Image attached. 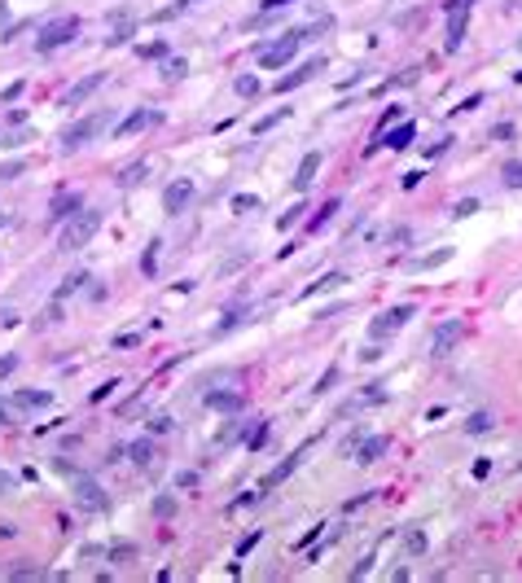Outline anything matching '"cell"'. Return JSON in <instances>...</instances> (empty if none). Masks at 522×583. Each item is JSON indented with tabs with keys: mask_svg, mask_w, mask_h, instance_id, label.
Listing matches in <instances>:
<instances>
[{
	"mask_svg": "<svg viewBox=\"0 0 522 583\" xmlns=\"http://www.w3.org/2000/svg\"><path fill=\"white\" fill-rule=\"evenodd\" d=\"M255 206H259L255 193H237V198H233V211H255Z\"/></svg>",
	"mask_w": 522,
	"mask_h": 583,
	"instance_id": "obj_41",
	"label": "cell"
},
{
	"mask_svg": "<svg viewBox=\"0 0 522 583\" xmlns=\"http://www.w3.org/2000/svg\"><path fill=\"white\" fill-rule=\"evenodd\" d=\"M342 281H347V277H342V272H329V277H325V281H316V285H307V290H303V299H316V294H320V290H334V285H342Z\"/></svg>",
	"mask_w": 522,
	"mask_h": 583,
	"instance_id": "obj_30",
	"label": "cell"
},
{
	"mask_svg": "<svg viewBox=\"0 0 522 583\" xmlns=\"http://www.w3.org/2000/svg\"><path fill=\"white\" fill-rule=\"evenodd\" d=\"M136 180H145V162H132V167H123V176H118V189H132Z\"/></svg>",
	"mask_w": 522,
	"mask_h": 583,
	"instance_id": "obj_32",
	"label": "cell"
},
{
	"mask_svg": "<svg viewBox=\"0 0 522 583\" xmlns=\"http://www.w3.org/2000/svg\"><path fill=\"white\" fill-rule=\"evenodd\" d=\"M320 167H325V153H303V162H299V171H294V189L299 193H307V189L316 184V176H320Z\"/></svg>",
	"mask_w": 522,
	"mask_h": 583,
	"instance_id": "obj_13",
	"label": "cell"
},
{
	"mask_svg": "<svg viewBox=\"0 0 522 583\" xmlns=\"http://www.w3.org/2000/svg\"><path fill=\"white\" fill-rule=\"evenodd\" d=\"M390 452V438L386 434H369V438H360V443L351 447V456H355V465H373V460H382Z\"/></svg>",
	"mask_w": 522,
	"mask_h": 583,
	"instance_id": "obj_10",
	"label": "cell"
},
{
	"mask_svg": "<svg viewBox=\"0 0 522 583\" xmlns=\"http://www.w3.org/2000/svg\"><path fill=\"white\" fill-rule=\"evenodd\" d=\"M136 53H140V57H149V62H154V57H167V40H154V44H140V49H136Z\"/></svg>",
	"mask_w": 522,
	"mask_h": 583,
	"instance_id": "obj_37",
	"label": "cell"
},
{
	"mask_svg": "<svg viewBox=\"0 0 522 583\" xmlns=\"http://www.w3.org/2000/svg\"><path fill=\"white\" fill-rule=\"evenodd\" d=\"M501 176H505V184H509V189H522V158L505 162V171H501Z\"/></svg>",
	"mask_w": 522,
	"mask_h": 583,
	"instance_id": "obj_34",
	"label": "cell"
},
{
	"mask_svg": "<svg viewBox=\"0 0 522 583\" xmlns=\"http://www.w3.org/2000/svg\"><path fill=\"white\" fill-rule=\"evenodd\" d=\"M171 430H176V421H171L167 412H158V416L149 421V434H171Z\"/></svg>",
	"mask_w": 522,
	"mask_h": 583,
	"instance_id": "obj_35",
	"label": "cell"
},
{
	"mask_svg": "<svg viewBox=\"0 0 522 583\" xmlns=\"http://www.w3.org/2000/svg\"><path fill=\"white\" fill-rule=\"evenodd\" d=\"M413 136H417V127H413V123L382 127V132H377V140L369 145V153H373V149H382V145H386V149H408V145H413Z\"/></svg>",
	"mask_w": 522,
	"mask_h": 583,
	"instance_id": "obj_12",
	"label": "cell"
},
{
	"mask_svg": "<svg viewBox=\"0 0 522 583\" xmlns=\"http://www.w3.org/2000/svg\"><path fill=\"white\" fill-rule=\"evenodd\" d=\"M320 70H325V57H307V62H299L290 70V75H281L277 79V92H294V88H303L307 79H316Z\"/></svg>",
	"mask_w": 522,
	"mask_h": 583,
	"instance_id": "obj_8",
	"label": "cell"
},
{
	"mask_svg": "<svg viewBox=\"0 0 522 583\" xmlns=\"http://www.w3.org/2000/svg\"><path fill=\"white\" fill-rule=\"evenodd\" d=\"M286 5H294V0H259V9H264V14H277V9H286Z\"/></svg>",
	"mask_w": 522,
	"mask_h": 583,
	"instance_id": "obj_50",
	"label": "cell"
},
{
	"mask_svg": "<svg viewBox=\"0 0 522 583\" xmlns=\"http://www.w3.org/2000/svg\"><path fill=\"white\" fill-rule=\"evenodd\" d=\"M474 211H479V198H461L457 206H452V215H457V220H470Z\"/></svg>",
	"mask_w": 522,
	"mask_h": 583,
	"instance_id": "obj_38",
	"label": "cell"
},
{
	"mask_svg": "<svg viewBox=\"0 0 522 583\" xmlns=\"http://www.w3.org/2000/svg\"><path fill=\"white\" fill-rule=\"evenodd\" d=\"M9 491H18V474L0 469V496H9Z\"/></svg>",
	"mask_w": 522,
	"mask_h": 583,
	"instance_id": "obj_42",
	"label": "cell"
},
{
	"mask_svg": "<svg viewBox=\"0 0 522 583\" xmlns=\"http://www.w3.org/2000/svg\"><path fill=\"white\" fill-rule=\"evenodd\" d=\"M9 535H14V527H9V522H0V540H9Z\"/></svg>",
	"mask_w": 522,
	"mask_h": 583,
	"instance_id": "obj_58",
	"label": "cell"
},
{
	"mask_svg": "<svg viewBox=\"0 0 522 583\" xmlns=\"http://www.w3.org/2000/svg\"><path fill=\"white\" fill-rule=\"evenodd\" d=\"M466 27H470V14H448V53H457L466 44Z\"/></svg>",
	"mask_w": 522,
	"mask_h": 583,
	"instance_id": "obj_21",
	"label": "cell"
},
{
	"mask_svg": "<svg viewBox=\"0 0 522 583\" xmlns=\"http://www.w3.org/2000/svg\"><path fill=\"white\" fill-rule=\"evenodd\" d=\"M413 316H417V307H413V303H399V307H386V312H377V316L369 320V342L395 338V333L404 329Z\"/></svg>",
	"mask_w": 522,
	"mask_h": 583,
	"instance_id": "obj_4",
	"label": "cell"
},
{
	"mask_svg": "<svg viewBox=\"0 0 522 583\" xmlns=\"http://www.w3.org/2000/svg\"><path fill=\"white\" fill-rule=\"evenodd\" d=\"M110 22H114V31H110V35H105V44H110V49H118V44H127V40H132V31H136V22H132V18H127V14H114Z\"/></svg>",
	"mask_w": 522,
	"mask_h": 583,
	"instance_id": "obj_22",
	"label": "cell"
},
{
	"mask_svg": "<svg viewBox=\"0 0 522 583\" xmlns=\"http://www.w3.org/2000/svg\"><path fill=\"white\" fill-rule=\"evenodd\" d=\"M0 18H5V0H0Z\"/></svg>",
	"mask_w": 522,
	"mask_h": 583,
	"instance_id": "obj_60",
	"label": "cell"
},
{
	"mask_svg": "<svg viewBox=\"0 0 522 583\" xmlns=\"http://www.w3.org/2000/svg\"><path fill=\"white\" fill-rule=\"evenodd\" d=\"M185 75H189V62H185V57H167V62H163V79H167V83L185 79Z\"/></svg>",
	"mask_w": 522,
	"mask_h": 583,
	"instance_id": "obj_29",
	"label": "cell"
},
{
	"mask_svg": "<svg viewBox=\"0 0 522 583\" xmlns=\"http://www.w3.org/2000/svg\"><path fill=\"white\" fill-rule=\"evenodd\" d=\"M101 83H105V70H97V75H88V79H79L75 88H66V97H62V101H66V105H84V101L92 97V92L101 88Z\"/></svg>",
	"mask_w": 522,
	"mask_h": 583,
	"instance_id": "obj_16",
	"label": "cell"
},
{
	"mask_svg": "<svg viewBox=\"0 0 522 583\" xmlns=\"http://www.w3.org/2000/svg\"><path fill=\"white\" fill-rule=\"evenodd\" d=\"M334 382H338V368H325V377H320V382H316V395H325V390L334 386Z\"/></svg>",
	"mask_w": 522,
	"mask_h": 583,
	"instance_id": "obj_46",
	"label": "cell"
},
{
	"mask_svg": "<svg viewBox=\"0 0 522 583\" xmlns=\"http://www.w3.org/2000/svg\"><path fill=\"white\" fill-rule=\"evenodd\" d=\"M140 342V333H123V338H114V347H136Z\"/></svg>",
	"mask_w": 522,
	"mask_h": 583,
	"instance_id": "obj_56",
	"label": "cell"
},
{
	"mask_svg": "<svg viewBox=\"0 0 522 583\" xmlns=\"http://www.w3.org/2000/svg\"><path fill=\"white\" fill-rule=\"evenodd\" d=\"M338 206H342V198H329V202H320V206L307 215V233H325V224L338 215Z\"/></svg>",
	"mask_w": 522,
	"mask_h": 583,
	"instance_id": "obj_17",
	"label": "cell"
},
{
	"mask_svg": "<svg viewBox=\"0 0 522 583\" xmlns=\"http://www.w3.org/2000/svg\"><path fill=\"white\" fill-rule=\"evenodd\" d=\"M154 518H158V522L176 518V491H158V496H154Z\"/></svg>",
	"mask_w": 522,
	"mask_h": 583,
	"instance_id": "obj_26",
	"label": "cell"
},
{
	"mask_svg": "<svg viewBox=\"0 0 522 583\" xmlns=\"http://www.w3.org/2000/svg\"><path fill=\"white\" fill-rule=\"evenodd\" d=\"M408 553H426V535L421 531H408Z\"/></svg>",
	"mask_w": 522,
	"mask_h": 583,
	"instance_id": "obj_49",
	"label": "cell"
},
{
	"mask_svg": "<svg viewBox=\"0 0 522 583\" xmlns=\"http://www.w3.org/2000/svg\"><path fill=\"white\" fill-rule=\"evenodd\" d=\"M53 395L49 390H18L14 395V408H27V412H40V408H49Z\"/></svg>",
	"mask_w": 522,
	"mask_h": 583,
	"instance_id": "obj_20",
	"label": "cell"
},
{
	"mask_svg": "<svg viewBox=\"0 0 522 583\" xmlns=\"http://www.w3.org/2000/svg\"><path fill=\"white\" fill-rule=\"evenodd\" d=\"M299 31H286V35H272V40H259L251 57H255V66L259 70H281V66H290L294 62V53H299Z\"/></svg>",
	"mask_w": 522,
	"mask_h": 583,
	"instance_id": "obj_1",
	"label": "cell"
},
{
	"mask_svg": "<svg viewBox=\"0 0 522 583\" xmlns=\"http://www.w3.org/2000/svg\"><path fill=\"white\" fill-rule=\"evenodd\" d=\"M474 0H448V14H470Z\"/></svg>",
	"mask_w": 522,
	"mask_h": 583,
	"instance_id": "obj_54",
	"label": "cell"
},
{
	"mask_svg": "<svg viewBox=\"0 0 522 583\" xmlns=\"http://www.w3.org/2000/svg\"><path fill=\"white\" fill-rule=\"evenodd\" d=\"M448 149H452V136H439L435 145L426 149V158H439V153H448Z\"/></svg>",
	"mask_w": 522,
	"mask_h": 583,
	"instance_id": "obj_43",
	"label": "cell"
},
{
	"mask_svg": "<svg viewBox=\"0 0 522 583\" xmlns=\"http://www.w3.org/2000/svg\"><path fill=\"white\" fill-rule=\"evenodd\" d=\"M132 557H136V544H114V549H110V562H118V566L132 562Z\"/></svg>",
	"mask_w": 522,
	"mask_h": 583,
	"instance_id": "obj_36",
	"label": "cell"
},
{
	"mask_svg": "<svg viewBox=\"0 0 522 583\" xmlns=\"http://www.w3.org/2000/svg\"><path fill=\"white\" fill-rule=\"evenodd\" d=\"M255 500H259V491H242V496L233 500V509H246V505H255Z\"/></svg>",
	"mask_w": 522,
	"mask_h": 583,
	"instance_id": "obj_55",
	"label": "cell"
},
{
	"mask_svg": "<svg viewBox=\"0 0 522 583\" xmlns=\"http://www.w3.org/2000/svg\"><path fill=\"white\" fill-rule=\"evenodd\" d=\"M158 246H163V242H149V246H145V259H140V272H145V277H154V272H158Z\"/></svg>",
	"mask_w": 522,
	"mask_h": 583,
	"instance_id": "obj_33",
	"label": "cell"
},
{
	"mask_svg": "<svg viewBox=\"0 0 522 583\" xmlns=\"http://www.w3.org/2000/svg\"><path fill=\"white\" fill-rule=\"evenodd\" d=\"M233 92H237V97H246V101H251V97H259V92H264V83H259V75H255V70H246V75H237V79H233Z\"/></svg>",
	"mask_w": 522,
	"mask_h": 583,
	"instance_id": "obj_24",
	"label": "cell"
},
{
	"mask_svg": "<svg viewBox=\"0 0 522 583\" xmlns=\"http://www.w3.org/2000/svg\"><path fill=\"white\" fill-rule=\"evenodd\" d=\"M399 118H404V110H399V105H390V110L382 114V123H377V132H382V127H390V123H399Z\"/></svg>",
	"mask_w": 522,
	"mask_h": 583,
	"instance_id": "obj_48",
	"label": "cell"
},
{
	"mask_svg": "<svg viewBox=\"0 0 522 583\" xmlns=\"http://www.w3.org/2000/svg\"><path fill=\"white\" fill-rule=\"evenodd\" d=\"M14 176H22V162H5V167H0V180H14Z\"/></svg>",
	"mask_w": 522,
	"mask_h": 583,
	"instance_id": "obj_52",
	"label": "cell"
},
{
	"mask_svg": "<svg viewBox=\"0 0 522 583\" xmlns=\"http://www.w3.org/2000/svg\"><path fill=\"white\" fill-rule=\"evenodd\" d=\"M514 136H518L514 123H496V127H492V140H501V145H505V140H514Z\"/></svg>",
	"mask_w": 522,
	"mask_h": 583,
	"instance_id": "obj_40",
	"label": "cell"
},
{
	"mask_svg": "<svg viewBox=\"0 0 522 583\" xmlns=\"http://www.w3.org/2000/svg\"><path fill=\"white\" fill-rule=\"evenodd\" d=\"M22 88H27V83H22V79H18V83H9V88L0 92V101H5V105H9V101H18V97H22Z\"/></svg>",
	"mask_w": 522,
	"mask_h": 583,
	"instance_id": "obj_47",
	"label": "cell"
},
{
	"mask_svg": "<svg viewBox=\"0 0 522 583\" xmlns=\"http://www.w3.org/2000/svg\"><path fill=\"white\" fill-rule=\"evenodd\" d=\"M189 5H198V0H176V9H189ZM176 9H167V14H176Z\"/></svg>",
	"mask_w": 522,
	"mask_h": 583,
	"instance_id": "obj_59",
	"label": "cell"
},
{
	"mask_svg": "<svg viewBox=\"0 0 522 583\" xmlns=\"http://www.w3.org/2000/svg\"><path fill=\"white\" fill-rule=\"evenodd\" d=\"M303 211H307V206H303V202H299V206H290V211H286V215H281V220H277V229H294V224H299V220H303Z\"/></svg>",
	"mask_w": 522,
	"mask_h": 583,
	"instance_id": "obj_39",
	"label": "cell"
},
{
	"mask_svg": "<svg viewBox=\"0 0 522 583\" xmlns=\"http://www.w3.org/2000/svg\"><path fill=\"white\" fill-rule=\"evenodd\" d=\"M259 535H264V531H251V535H246V540H237V557H246V553H251L255 544H259Z\"/></svg>",
	"mask_w": 522,
	"mask_h": 583,
	"instance_id": "obj_44",
	"label": "cell"
},
{
	"mask_svg": "<svg viewBox=\"0 0 522 583\" xmlns=\"http://www.w3.org/2000/svg\"><path fill=\"white\" fill-rule=\"evenodd\" d=\"M123 452L136 460L140 469H149V465H154V434H140V438H132V443H127Z\"/></svg>",
	"mask_w": 522,
	"mask_h": 583,
	"instance_id": "obj_19",
	"label": "cell"
},
{
	"mask_svg": "<svg viewBox=\"0 0 522 583\" xmlns=\"http://www.w3.org/2000/svg\"><path fill=\"white\" fill-rule=\"evenodd\" d=\"M79 206H84V198H79L75 189H57L53 202H49V220H53V224H66Z\"/></svg>",
	"mask_w": 522,
	"mask_h": 583,
	"instance_id": "obj_11",
	"label": "cell"
},
{
	"mask_svg": "<svg viewBox=\"0 0 522 583\" xmlns=\"http://www.w3.org/2000/svg\"><path fill=\"white\" fill-rule=\"evenodd\" d=\"M79 27H84V22H79L75 14L44 22L40 35H35V53H57V49H66V44H75L79 40Z\"/></svg>",
	"mask_w": 522,
	"mask_h": 583,
	"instance_id": "obj_2",
	"label": "cell"
},
{
	"mask_svg": "<svg viewBox=\"0 0 522 583\" xmlns=\"http://www.w3.org/2000/svg\"><path fill=\"white\" fill-rule=\"evenodd\" d=\"M448 259H452V246H443V250H430V255H421L417 264H413V272H435V268H443Z\"/></svg>",
	"mask_w": 522,
	"mask_h": 583,
	"instance_id": "obj_25",
	"label": "cell"
},
{
	"mask_svg": "<svg viewBox=\"0 0 522 583\" xmlns=\"http://www.w3.org/2000/svg\"><path fill=\"white\" fill-rule=\"evenodd\" d=\"M202 403H207V408H216V412H242L246 408V395H242V390H207Z\"/></svg>",
	"mask_w": 522,
	"mask_h": 583,
	"instance_id": "obj_14",
	"label": "cell"
},
{
	"mask_svg": "<svg viewBox=\"0 0 522 583\" xmlns=\"http://www.w3.org/2000/svg\"><path fill=\"white\" fill-rule=\"evenodd\" d=\"M264 438H268V421L264 416H251V425H242V443L255 452V447H264Z\"/></svg>",
	"mask_w": 522,
	"mask_h": 583,
	"instance_id": "obj_23",
	"label": "cell"
},
{
	"mask_svg": "<svg viewBox=\"0 0 522 583\" xmlns=\"http://www.w3.org/2000/svg\"><path fill=\"white\" fill-rule=\"evenodd\" d=\"M286 114H290V110H286V105H277V110H272V114H264V118H259V123H255V136H264V132H272V127H277V123H281V118H286Z\"/></svg>",
	"mask_w": 522,
	"mask_h": 583,
	"instance_id": "obj_31",
	"label": "cell"
},
{
	"mask_svg": "<svg viewBox=\"0 0 522 583\" xmlns=\"http://www.w3.org/2000/svg\"><path fill=\"white\" fill-rule=\"evenodd\" d=\"M299 460H303V452H294V456H286V460H281V465H272V469L264 474V483H259V487H264V491H268V487H277V483H286V478H290V474H294V469H299Z\"/></svg>",
	"mask_w": 522,
	"mask_h": 583,
	"instance_id": "obj_18",
	"label": "cell"
},
{
	"mask_svg": "<svg viewBox=\"0 0 522 583\" xmlns=\"http://www.w3.org/2000/svg\"><path fill=\"white\" fill-rule=\"evenodd\" d=\"M9 421H14V408H9V403L0 399V425H9Z\"/></svg>",
	"mask_w": 522,
	"mask_h": 583,
	"instance_id": "obj_57",
	"label": "cell"
},
{
	"mask_svg": "<svg viewBox=\"0 0 522 583\" xmlns=\"http://www.w3.org/2000/svg\"><path fill=\"white\" fill-rule=\"evenodd\" d=\"M518 83H522V70H518Z\"/></svg>",
	"mask_w": 522,
	"mask_h": 583,
	"instance_id": "obj_61",
	"label": "cell"
},
{
	"mask_svg": "<svg viewBox=\"0 0 522 583\" xmlns=\"http://www.w3.org/2000/svg\"><path fill=\"white\" fill-rule=\"evenodd\" d=\"M466 338V325L461 320H443V325L435 329V338H430V355H452V347Z\"/></svg>",
	"mask_w": 522,
	"mask_h": 583,
	"instance_id": "obj_9",
	"label": "cell"
},
{
	"mask_svg": "<svg viewBox=\"0 0 522 583\" xmlns=\"http://www.w3.org/2000/svg\"><path fill=\"white\" fill-rule=\"evenodd\" d=\"M70 500H75V509H84V513H105V509H110V496H105L101 483L88 478V474H79V478L70 483Z\"/></svg>",
	"mask_w": 522,
	"mask_h": 583,
	"instance_id": "obj_5",
	"label": "cell"
},
{
	"mask_svg": "<svg viewBox=\"0 0 522 583\" xmlns=\"http://www.w3.org/2000/svg\"><path fill=\"white\" fill-rule=\"evenodd\" d=\"M163 123V114L158 110H132L118 123V136H132V132H145V127H158Z\"/></svg>",
	"mask_w": 522,
	"mask_h": 583,
	"instance_id": "obj_15",
	"label": "cell"
},
{
	"mask_svg": "<svg viewBox=\"0 0 522 583\" xmlns=\"http://www.w3.org/2000/svg\"><path fill=\"white\" fill-rule=\"evenodd\" d=\"M97 229H101V211L79 206L75 215L62 224V250H84L92 237H97Z\"/></svg>",
	"mask_w": 522,
	"mask_h": 583,
	"instance_id": "obj_3",
	"label": "cell"
},
{
	"mask_svg": "<svg viewBox=\"0 0 522 583\" xmlns=\"http://www.w3.org/2000/svg\"><path fill=\"white\" fill-rule=\"evenodd\" d=\"M105 127V114H88V118H75V123L62 132V153H75V149H84L92 136H97Z\"/></svg>",
	"mask_w": 522,
	"mask_h": 583,
	"instance_id": "obj_6",
	"label": "cell"
},
{
	"mask_svg": "<svg viewBox=\"0 0 522 583\" xmlns=\"http://www.w3.org/2000/svg\"><path fill=\"white\" fill-rule=\"evenodd\" d=\"M194 180H189V176H180V180H171L167 189H163V211H167V215H185L189 206H194Z\"/></svg>",
	"mask_w": 522,
	"mask_h": 583,
	"instance_id": "obj_7",
	"label": "cell"
},
{
	"mask_svg": "<svg viewBox=\"0 0 522 583\" xmlns=\"http://www.w3.org/2000/svg\"><path fill=\"white\" fill-rule=\"evenodd\" d=\"M22 140H27V132H9L5 140H0V145H5V149H18V145H22Z\"/></svg>",
	"mask_w": 522,
	"mask_h": 583,
	"instance_id": "obj_53",
	"label": "cell"
},
{
	"mask_svg": "<svg viewBox=\"0 0 522 583\" xmlns=\"http://www.w3.org/2000/svg\"><path fill=\"white\" fill-rule=\"evenodd\" d=\"M496 425V416L492 412H470V421H466V434H488Z\"/></svg>",
	"mask_w": 522,
	"mask_h": 583,
	"instance_id": "obj_27",
	"label": "cell"
},
{
	"mask_svg": "<svg viewBox=\"0 0 522 583\" xmlns=\"http://www.w3.org/2000/svg\"><path fill=\"white\" fill-rule=\"evenodd\" d=\"M176 487H180V491H189V487H198V474H194V469H180V474H176Z\"/></svg>",
	"mask_w": 522,
	"mask_h": 583,
	"instance_id": "obj_45",
	"label": "cell"
},
{
	"mask_svg": "<svg viewBox=\"0 0 522 583\" xmlns=\"http://www.w3.org/2000/svg\"><path fill=\"white\" fill-rule=\"evenodd\" d=\"M14 368H18V355H5V360H0V382H5V377L14 373Z\"/></svg>",
	"mask_w": 522,
	"mask_h": 583,
	"instance_id": "obj_51",
	"label": "cell"
},
{
	"mask_svg": "<svg viewBox=\"0 0 522 583\" xmlns=\"http://www.w3.org/2000/svg\"><path fill=\"white\" fill-rule=\"evenodd\" d=\"M84 281H88V272H75V277H66V285H57L53 299L62 303V299H70V294H79V290H84Z\"/></svg>",
	"mask_w": 522,
	"mask_h": 583,
	"instance_id": "obj_28",
	"label": "cell"
}]
</instances>
